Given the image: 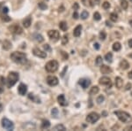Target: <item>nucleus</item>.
Wrapping results in <instances>:
<instances>
[{
	"label": "nucleus",
	"mask_w": 132,
	"mask_h": 131,
	"mask_svg": "<svg viewBox=\"0 0 132 131\" xmlns=\"http://www.w3.org/2000/svg\"><path fill=\"white\" fill-rule=\"evenodd\" d=\"M11 59L15 63L18 64H24L27 61V55L24 52H19V51H14L11 54Z\"/></svg>",
	"instance_id": "nucleus-1"
},
{
	"label": "nucleus",
	"mask_w": 132,
	"mask_h": 131,
	"mask_svg": "<svg viewBox=\"0 0 132 131\" xmlns=\"http://www.w3.org/2000/svg\"><path fill=\"white\" fill-rule=\"evenodd\" d=\"M115 114L123 123H129L132 121V117L130 116V114L126 112H123V111H115Z\"/></svg>",
	"instance_id": "nucleus-2"
},
{
	"label": "nucleus",
	"mask_w": 132,
	"mask_h": 131,
	"mask_svg": "<svg viewBox=\"0 0 132 131\" xmlns=\"http://www.w3.org/2000/svg\"><path fill=\"white\" fill-rule=\"evenodd\" d=\"M19 75L17 72H10L9 74H8L7 81H6L8 88H12V87L14 86L16 82L19 81Z\"/></svg>",
	"instance_id": "nucleus-3"
},
{
	"label": "nucleus",
	"mask_w": 132,
	"mask_h": 131,
	"mask_svg": "<svg viewBox=\"0 0 132 131\" xmlns=\"http://www.w3.org/2000/svg\"><path fill=\"white\" fill-rule=\"evenodd\" d=\"M58 67H59V65L57 60H50L46 64L45 69H46V71L49 73H55L56 71H57Z\"/></svg>",
	"instance_id": "nucleus-4"
},
{
	"label": "nucleus",
	"mask_w": 132,
	"mask_h": 131,
	"mask_svg": "<svg viewBox=\"0 0 132 131\" xmlns=\"http://www.w3.org/2000/svg\"><path fill=\"white\" fill-rule=\"evenodd\" d=\"M100 115L97 114V113H90L89 114L86 116V121L89 122V123H92V124H93V123H95L96 121H98V120H100Z\"/></svg>",
	"instance_id": "nucleus-5"
},
{
	"label": "nucleus",
	"mask_w": 132,
	"mask_h": 131,
	"mask_svg": "<svg viewBox=\"0 0 132 131\" xmlns=\"http://www.w3.org/2000/svg\"><path fill=\"white\" fill-rule=\"evenodd\" d=\"M2 127L7 130H13L14 128V125H13V121L8 120L7 118H3L2 119Z\"/></svg>",
	"instance_id": "nucleus-6"
},
{
	"label": "nucleus",
	"mask_w": 132,
	"mask_h": 131,
	"mask_svg": "<svg viewBox=\"0 0 132 131\" xmlns=\"http://www.w3.org/2000/svg\"><path fill=\"white\" fill-rule=\"evenodd\" d=\"M48 35H49V37L51 39L52 41L54 42H57L60 39V33L59 31L57 30H49V32H48Z\"/></svg>",
	"instance_id": "nucleus-7"
},
{
	"label": "nucleus",
	"mask_w": 132,
	"mask_h": 131,
	"mask_svg": "<svg viewBox=\"0 0 132 131\" xmlns=\"http://www.w3.org/2000/svg\"><path fill=\"white\" fill-rule=\"evenodd\" d=\"M47 83L51 87L57 86L58 84V78L55 75H49L47 77Z\"/></svg>",
	"instance_id": "nucleus-8"
},
{
	"label": "nucleus",
	"mask_w": 132,
	"mask_h": 131,
	"mask_svg": "<svg viewBox=\"0 0 132 131\" xmlns=\"http://www.w3.org/2000/svg\"><path fill=\"white\" fill-rule=\"evenodd\" d=\"M9 30H10V32L16 34V35H20V34L23 32L22 27H19L18 24H14V25L11 26V27H9Z\"/></svg>",
	"instance_id": "nucleus-9"
},
{
	"label": "nucleus",
	"mask_w": 132,
	"mask_h": 131,
	"mask_svg": "<svg viewBox=\"0 0 132 131\" xmlns=\"http://www.w3.org/2000/svg\"><path fill=\"white\" fill-rule=\"evenodd\" d=\"M33 54L38 58H41V59H45V58L47 57L46 52H44V51H42L41 50H40L39 48H34L33 49Z\"/></svg>",
	"instance_id": "nucleus-10"
},
{
	"label": "nucleus",
	"mask_w": 132,
	"mask_h": 131,
	"mask_svg": "<svg viewBox=\"0 0 132 131\" xmlns=\"http://www.w3.org/2000/svg\"><path fill=\"white\" fill-rule=\"evenodd\" d=\"M79 84L80 85L83 89H87L91 85V81L87 78H82L79 81Z\"/></svg>",
	"instance_id": "nucleus-11"
},
{
	"label": "nucleus",
	"mask_w": 132,
	"mask_h": 131,
	"mask_svg": "<svg viewBox=\"0 0 132 131\" xmlns=\"http://www.w3.org/2000/svg\"><path fill=\"white\" fill-rule=\"evenodd\" d=\"M99 82H100V84H101V85H107V86H108V87L112 86L111 79L107 76H103V77H101V78H100Z\"/></svg>",
	"instance_id": "nucleus-12"
},
{
	"label": "nucleus",
	"mask_w": 132,
	"mask_h": 131,
	"mask_svg": "<svg viewBox=\"0 0 132 131\" xmlns=\"http://www.w3.org/2000/svg\"><path fill=\"white\" fill-rule=\"evenodd\" d=\"M18 91H19V94L21 96H25L27 92V86L24 83H20L19 85V88H18Z\"/></svg>",
	"instance_id": "nucleus-13"
},
{
	"label": "nucleus",
	"mask_w": 132,
	"mask_h": 131,
	"mask_svg": "<svg viewBox=\"0 0 132 131\" xmlns=\"http://www.w3.org/2000/svg\"><path fill=\"white\" fill-rule=\"evenodd\" d=\"M57 101H58V104L60 105V106H68V103H67V101H66L65 97L63 94L59 95L58 98H57Z\"/></svg>",
	"instance_id": "nucleus-14"
},
{
	"label": "nucleus",
	"mask_w": 132,
	"mask_h": 131,
	"mask_svg": "<svg viewBox=\"0 0 132 131\" xmlns=\"http://www.w3.org/2000/svg\"><path fill=\"white\" fill-rule=\"evenodd\" d=\"M101 74H110V73L112 72V69H111V67H108V66L101 65Z\"/></svg>",
	"instance_id": "nucleus-15"
},
{
	"label": "nucleus",
	"mask_w": 132,
	"mask_h": 131,
	"mask_svg": "<svg viewBox=\"0 0 132 131\" xmlns=\"http://www.w3.org/2000/svg\"><path fill=\"white\" fill-rule=\"evenodd\" d=\"M81 31H82V26L81 25H78L77 27L74 29L73 31V35L75 37H79L81 35Z\"/></svg>",
	"instance_id": "nucleus-16"
},
{
	"label": "nucleus",
	"mask_w": 132,
	"mask_h": 131,
	"mask_svg": "<svg viewBox=\"0 0 132 131\" xmlns=\"http://www.w3.org/2000/svg\"><path fill=\"white\" fill-rule=\"evenodd\" d=\"M115 86H116L117 89H122L123 88V81L121 77H115Z\"/></svg>",
	"instance_id": "nucleus-17"
},
{
	"label": "nucleus",
	"mask_w": 132,
	"mask_h": 131,
	"mask_svg": "<svg viewBox=\"0 0 132 131\" xmlns=\"http://www.w3.org/2000/svg\"><path fill=\"white\" fill-rule=\"evenodd\" d=\"M120 67H121L123 70H127L129 67V64L126 59H123V60L120 62Z\"/></svg>",
	"instance_id": "nucleus-18"
},
{
	"label": "nucleus",
	"mask_w": 132,
	"mask_h": 131,
	"mask_svg": "<svg viewBox=\"0 0 132 131\" xmlns=\"http://www.w3.org/2000/svg\"><path fill=\"white\" fill-rule=\"evenodd\" d=\"M31 23H32V18L30 17V16L27 17L23 21V26H24V27H26V29H28L30 26H31Z\"/></svg>",
	"instance_id": "nucleus-19"
},
{
	"label": "nucleus",
	"mask_w": 132,
	"mask_h": 131,
	"mask_svg": "<svg viewBox=\"0 0 132 131\" xmlns=\"http://www.w3.org/2000/svg\"><path fill=\"white\" fill-rule=\"evenodd\" d=\"M2 47H3L4 50L8 51V50H10L12 48V43L8 40H5L3 43H2Z\"/></svg>",
	"instance_id": "nucleus-20"
},
{
	"label": "nucleus",
	"mask_w": 132,
	"mask_h": 131,
	"mask_svg": "<svg viewBox=\"0 0 132 131\" xmlns=\"http://www.w3.org/2000/svg\"><path fill=\"white\" fill-rule=\"evenodd\" d=\"M28 98L31 99L33 102L37 103V104H40V103H41V99L38 98L37 96H35V94H33V93H30V94L28 95Z\"/></svg>",
	"instance_id": "nucleus-21"
},
{
	"label": "nucleus",
	"mask_w": 132,
	"mask_h": 131,
	"mask_svg": "<svg viewBox=\"0 0 132 131\" xmlns=\"http://www.w3.org/2000/svg\"><path fill=\"white\" fill-rule=\"evenodd\" d=\"M99 91H100L99 87H98V86H93V87H92L91 90H90L89 94L91 95V96H93V95L98 94V93H99Z\"/></svg>",
	"instance_id": "nucleus-22"
},
{
	"label": "nucleus",
	"mask_w": 132,
	"mask_h": 131,
	"mask_svg": "<svg viewBox=\"0 0 132 131\" xmlns=\"http://www.w3.org/2000/svg\"><path fill=\"white\" fill-rule=\"evenodd\" d=\"M41 128L42 129H46V128H49V127H50V122H49V120H43L42 122H41Z\"/></svg>",
	"instance_id": "nucleus-23"
},
{
	"label": "nucleus",
	"mask_w": 132,
	"mask_h": 131,
	"mask_svg": "<svg viewBox=\"0 0 132 131\" xmlns=\"http://www.w3.org/2000/svg\"><path fill=\"white\" fill-rule=\"evenodd\" d=\"M112 48H113V50L115 51H119L120 50L122 49V45L119 42H115V43L113 44V46H112Z\"/></svg>",
	"instance_id": "nucleus-24"
},
{
	"label": "nucleus",
	"mask_w": 132,
	"mask_h": 131,
	"mask_svg": "<svg viewBox=\"0 0 132 131\" xmlns=\"http://www.w3.org/2000/svg\"><path fill=\"white\" fill-rule=\"evenodd\" d=\"M59 27L62 31H66L68 29V25L65 21H61V22L59 23Z\"/></svg>",
	"instance_id": "nucleus-25"
},
{
	"label": "nucleus",
	"mask_w": 132,
	"mask_h": 131,
	"mask_svg": "<svg viewBox=\"0 0 132 131\" xmlns=\"http://www.w3.org/2000/svg\"><path fill=\"white\" fill-rule=\"evenodd\" d=\"M102 57L101 56H98L95 59V65L97 66V67H101V65H102Z\"/></svg>",
	"instance_id": "nucleus-26"
},
{
	"label": "nucleus",
	"mask_w": 132,
	"mask_h": 131,
	"mask_svg": "<svg viewBox=\"0 0 132 131\" xmlns=\"http://www.w3.org/2000/svg\"><path fill=\"white\" fill-rule=\"evenodd\" d=\"M53 130H56V131H57V130L64 131V130H66V128H65V127L63 126V125H62V124H58V125H57V126L54 127V128H53Z\"/></svg>",
	"instance_id": "nucleus-27"
},
{
	"label": "nucleus",
	"mask_w": 132,
	"mask_h": 131,
	"mask_svg": "<svg viewBox=\"0 0 132 131\" xmlns=\"http://www.w3.org/2000/svg\"><path fill=\"white\" fill-rule=\"evenodd\" d=\"M105 59L107 61V62L111 63L112 61H113V54H112L111 52L107 53V54L105 55Z\"/></svg>",
	"instance_id": "nucleus-28"
},
{
	"label": "nucleus",
	"mask_w": 132,
	"mask_h": 131,
	"mask_svg": "<svg viewBox=\"0 0 132 131\" xmlns=\"http://www.w3.org/2000/svg\"><path fill=\"white\" fill-rule=\"evenodd\" d=\"M34 37H35V40L37 42H39V43H41V42H43V40H44L43 36L41 35H40V34H35V35H34Z\"/></svg>",
	"instance_id": "nucleus-29"
},
{
	"label": "nucleus",
	"mask_w": 132,
	"mask_h": 131,
	"mask_svg": "<svg viewBox=\"0 0 132 131\" xmlns=\"http://www.w3.org/2000/svg\"><path fill=\"white\" fill-rule=\"evenodd\" d=\"M110 20H111L113 22H116L118 21V15L115 13H112L110 14Z\"/></svg>",
	"instance_id": "nucleus-30"
},
{
	"label": "nucleus",
	"mask_w": 132,
	"mask_h": 131,
	"mask_svg": "<svg viewBox=\"0 0 132 131\" xmlns=\"http://www.w3.org/2000/svg\"><path fill=\"white\" fill-rule=\"evenodd\" d=\"M58 114H59V112H58V109L57 108H53L51 110V114L54 118H57V117H58Z\"/></svg>",
	"instance_id": "nucleus-31"
},
{
	"label": "nucleus",
	"mask_w": 132,
	"mask_h": 131,
	"mask_svg": "<svg viewBox=\"0 0 132 131\" xmlns=\"http://www.w3.org/2000/svg\"><path fill=\"white\" fill-rule=\"evenodd\" d=\"M88 16H89V13H88V12L85 11V10H84V11L81 13V14H80V17H81L82 20H86L88 18Z\"/></svg>",
	"instance_id": "nucleus-32"
},
{
	"label": "nucleus",
	"mask_w": 132,
	"mask_h": 131,
	"mask_svg": "<svg viewBox=\"0 0 132 131\" xmlns=\"http://www.w3.org/2000/svg\"><path fill=\"white\" fill-rule=\"evenodd\" d=\"M99 36H100V39H101V41H104L106 39V37H107V34H106L105 31H101V32H100Z\"/></svg>",
	"instance_id": "nucleus-33"
},
{
	"label": "nucleus",
	"mask_w": 132,
	"mask_h": 131,
	"mask_svg": "<svg viewBox=\"0 0 132 131\" xmlns=\"http://www.w3.org/2000/svg\"><path fill=\"white\" fill-rule=\"evenodd\" d=\"M1 20L3 21H5V22H8V21H11V17H9V16H6V15H5L3 13V14L1 15Z\"/></svg>",
	"instance_id": "nucleus-34"
},
{
	"label": "nucleus",
	"mask_w": 132,
	"mask_h": 131,
	"mask_svg": "<svg viewBox=\"0 0 132 131\" xmlns=\"http://www.w3.org/2000/svg\"><path fill=\"white\" fill-rule=\"evenodd\" d=\"M93 19H94L95 21H100V20L101 19V14H100V13L95 12V13H93Z\"/></svg>",
	"instance_id": "nucleus-35"
},
{
	"label": "nucleus",
	"mask_w": 132,
	"mask_h": 131,
	"mask_svg": "<svg viewBox=\"0 0 132 131\" xmlns=\"http://www.w3.org/2000/svg\"><path fill=\"white\" fill-rule=\"evenodd\" d=\"M69 42V39H68V35H64L63 36V38H62V44H66V43Z\"/></svg>",
	"instance_id": "nucleus-36"
},
{
	"label": "nucleus",
	"mask_w": 132,
	"mask_h": 131,
	"mask_svg": "<svg viewBox=\"0 0 132 131\" xmlns=\"http://www.w3.org/2000/svg\"><path fill=\"white\" fill-rule=\"evenodd\" d=\"M38 5H39V7L41 8V10H46L48 8V5H46L45 3H42V2H41V3L38 4Z\"/></svg>",
	"instance_id": "nucleus-37"
},
{
	"label": "nucleus",
	"mask_w": 132,
	"mask_h": 131,
	"mask_svg": "<svg viewBox=\"0 0 132 131\" xmlns=\"http://www.w3.org/2000/svg\"><path fill=\"white\" fill-rule=\"evenodd\" d=\"M104 100H105V98H104V96H102V95H101V96H99L97 98V103L98 104H101L102 102H104Z\"/></svg>",
	"instance_id": "nucleus-38"
},
{
	"label": "nucleus",
	"mask_w": 132,
	"mask_h": 131,
	"mask_svg": "<svg viewBox=\"0 0 132 131\" xmlns=\"http://www.w3.org/2000/svg\"><path fill=\"white\" fill-rule=\"evenodd\" d=\"M121 5H122V7H123V9L126 10L128 8V5H128V2L126 1V0H123V1L121 2Z\"/></svg>",
	"instance_id": "nucleus-39"
},
{
	"label": "nucleus",
	"mask_w": 132,
	"mask_h": 131,
	"mask_svg": "<svg viewBox=\"0 0 132 131\" xmlns=\"http://www.w3.org/2000/svg\"><path fill=\"white\" fill-rule=\"evenodd\" d=\"M102 7L105 10H107V9H109L110 8V4H109V2H107V1H105L103 3V5H102Z\"/></svg>",
	"instance_id": "nucleus-40"
},
{
	"label": "nucleus",
	"mask_w": 132,
	"mask_h": 131,
	"mask_svg": "<svg viewBox=\"0 0 132 131\" xmlns=\"http://www.w3.org/2000/svg\"><path fill=\"white\" fill-rule=\"evenodd\" d=\"M61 54L63 55V59H64V60H66V59H68V57H69V56H68V54L65 52V51H61Z\"/></svg>",
	"instance_id": "nucleus-41"
},
{
	"label": "nucleus",
	"mask_w": 132,
	"mask_h": 131,
	"mask_svg": "<svg viewBox=\"0 0 132 131\" xmlns=\"http://www.w3.org/2000/svg\"><path fill=\"white\" fill-rule=\"evenodd\" d=\"M79 13H77V11H75V12H74V13H73V14H72L73 19L78 20V19H79Z\"/></svg>",
	"instance_id": "nucleus-42"
},
{
	"label": "nucleus",
	"mask_w": 132,
	"mask_h": 131,
	"mask_svg": "<svg viewBox=\"0 0 132 131\" xmlns=\"http://www.w3.org/2000/svg\"><path fill=\"white\" fill-rule=\"evenodd\" d=\"M8 12H9V10H8L7 7H3V8H2V13H3L4 14H5V13H7Z\"/></svg>",
	"instance_id": "nucleus-43"
},
{
	"label": "nucleus",
	"mask_w": 132,
	"mask_h": 131,
	"mask_svg": "<svg viewBox=\"0 0 132 131\" xmlns=\"http://www.w3.org/2000/svg\"><path fill=\"white\" fill-rule=\"evenodd\" d=\"M43 48H44V50H45L46 51H50V50H51L49 44H45V45H43Z\"/></svg>",
	"instance_id": "nucleus-44"
},
{
	"label": "nucleus",
	"mask_w": 132,
	"mask_h": 131,
	"mask_svg": "<svg viewBox=\"0 0 132 131\" xmlns=\"http://www.w3.org/2000/svg\"><path fill=\"white\" fill-rule=\"evenodd\" d=\"M79 4H78V3H74V5H73V9L77 11V10H79Z\"/></svg>",
	"instance_id": "nucleus-45"
},
{
	"label": "nucleus",
	"mask_w": 132,
	"mask_h": 131,
	"mask_svg": "<svg viewBox=\"0 0 132 131\" xmlns=\"http://www.w3.org/2000/svg\"><path fill=\"white\" fill-rule=\"evenodd\" d=\"M131 89V84L130 83H127V85L125 86V90H129Z\"/></svg>",
	"instance_id": "nucleus-46"
},
{
	"label": "nucleus",
	"mask_w": 132,
	"mask_h": 131,
	"mask_svg": "<svg viewBox=\"0 0 132 131\" xmlns=\"http://www.w3.org/2000/svg\"><path fill=\"white\" fill-rule=\"evenodd\" d=\"M94 49L95 50H99L100 49V43H94Z\"/></svg>",
	"instance_id": "nucleus-47"
},
{
	"label": "nucleus",
	"mask_w": 132,
	"mask_h": 131,
	"mask_svg": "<svg viewBox=\"0 0 132 131\" xmlns=\"http://www.w3.org/2000/svg\"><path fill=\"white\" fill-rule=\"evenodd\" d=\"M4 90V87H3V83L0 82V93H2Z\"/></svg>",
	"instance_id": "nucleus-48"
},
{
	"label": "nucleus",
	"mask_w": 132,
	"mask_h": 131,
	"mask_svg": "<svg viewBox=\"0 0 132 131\" xmlns=\"http://www.w3.org/2000/svg\"><path fill=\"white\" fill-rule=\"evenodd\" d=\"M67 70V67H64V69H63V72H62V74H61V76H63V75H64V74H65V71Z\"/></svg>",
	"instance_id": "nucleus-49"
},
{
	"label": "nucleus",
	"mask_w": 132,
	"mask_h": 131,
	"mask_svg": "<svg viewBox=\"0 0 132 131\" xmlns=\"http://www.w3.org/2000/svg\"><path fill=\"white\" fill-rule=\"evenodd\" d=\"M129 48H132V38L129 40Z\"/></svg>",
	"instance_id": "nucleus-50"
},
{
	"label": "nucleus",
	"mask_w": 132,
	"mask_h": 131,
	"mask_svg": "<svg viewBox=\"0 0 132 131\" xmlns=\"http://www.w3.org/2000/svg\"><path fill=\"white\" fill-rule=\"evenodd\" d=\"M106 24H107V27H112V24H111V23L109 22L108 21H106Z\"/></svg>",
	"instance_id": "nucleus-51"
},
{
	"label": "nucleus",
	"mask_w": 132,
	"mask_h": 131,
	"mask_svg": "<svg viewBox=\"0 0 132 131\" xmlns=\"http://www.w3.org/2000/svg\"><path fill=\"white\" fill-rule=\"evenodd\" d=\"M1 80H2V83H3V84H5V82H5V77H1Z\"/></svg>",
	"instance_id": "nucleus-52"
},
{
	"label": "nucleus",
	"mask_w": 132,
	"mask_h": 131,
	"mask_svg": "<svg viewBox=\"0 0 132 131\" xmlns=\"http://www.w3.org/2000/svg\"><path fill=\"white\" fill-rule=\"evenodd\" d=\"M128 76H129V79H132V70L130 71V72L129 73V74H128Z\"/></svg>",
	"instance_id": "nucleus-53"
},
{
	"label": "nucleus",
	"mask_w": 132,
	"mask_h": 131,
	"mask_svg": "<svg viewBox=\"0 0 132 131\" xmlns=\"http://www.w3.org/2000/svg\"><path fill=\"white\" fill-rule=\"evenodd\" d=\"M125 130H132V126H129L127 128H125Z\"/></svg>",
	"instance_id": "nucleus-54"
},
{
	"label": "nucleus",
	"mask_w": 132,
	"mask_h": 131,
	"mask_svg": "<svg viewBox=\"0 0 132 131\" xmlns=\"http://www.w3.org/2000/svg\"><path fill=\"white\" fill-rule=\"evenodd\" d=\"M102 115H103L104 117H106L107 115V112H102Z\"/></svg>",
	"instance_id": "nucleus-55"
},
{
	"label": "nucleus",
	"mask_w": 132,
	"mask_h": 131,
	"mask_svg": "<svg viewBox=\"0 0 132 131\" xmlns=\"http://www.w3.org/2000/svg\"><path fill=\"white\" fill-rule=\"evenodd\" d=\"M2 110H3V105L0 104V113L2 112Z\"/></svg>",
	"instance_id": "nucleus-56"
},
{
	"label": "nucleus",
	"mask_w": 132,
	"mask_h": 131,
	"mask_svg": "<svg viewBox=\"0 0 132 131\" xmlns=\"http://www.w3.org/2000/svg\"><path fill=\"white\" fill-rule=\"evenodd\" d=\"M2 8H3V5L0 3V10H2Z\"/></svg>",
	"instance_id": "nucleus-57"
},
{
	"label": "nucleus",
	"mask_w": 132,
	"mask_h": 131,
	"mask_svg": "<svg viewBox=\"0 0 132 131\" xmlns=\"http://www.w3.org/2000/svg\"><path fill=\"white\" fill-rule=\"evenodd\" d=\"M129 25L132 27V20H131V21H129Z\"/></svg>",
	"instance_id": "nucleus-58"
},
{
	"label": "nucleus",
	"mask_w": 132,
	"mask_h": 131,
	"mask_svg": "<svg viewBox=\"0 0 132 131\" xmlns=\"http://www.w3.org/2000/svg\"><path fill=\"white\" fill-rule=\"evenodd\" d=\"M129 1H130V2H131V3H132V0H129Z\"/></svg>",
	"instance_id": "nucleus-59"
}]
</instances>
